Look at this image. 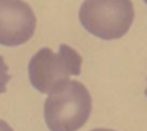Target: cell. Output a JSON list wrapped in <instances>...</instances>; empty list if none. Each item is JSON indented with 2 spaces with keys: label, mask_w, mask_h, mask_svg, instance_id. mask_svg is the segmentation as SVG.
<instances>
[{
  "label": "cell",
  "mask_w": 147,
  "mask_h": 131,
  "mask_svg": "<svg viewBox=\"0 0 147 131\" xmlns=\"http://www.w3.org/2000/svg\"><path fill=\"white\" fill-rule=\"evenodd\" d=\"M92 112V96L79 81H67L45 101V122L51 131H78Z\"/></svg>",
  "instance_id": "cell-1"
},
{
  "label": "cell",
  "mask_w": 147,
  "mask_h": 131,
  "mask_svg": "<svg viewBox=\"0 0 147 131\" xmlns=\"http://www.w3.org/2000/svg\"><path fill=\"white\" fill-rule=\"evenodd\" d=\"M82 57L68 44H60L57 52L43 48L29 62L30 84L41 93H49L81 73Z\"/></svg>",
  "instance_id": "cell-2"
},
{
  "label": "cell",
  "mask_w": 147,
  "mask_h": 131,
  "mask_svg": "<svg viewBox=\"0 0 147 131\" xmlns=\"http://www.w3.org/2000/svg\"><path fill=\"white\" fill-rule=\"evenodd\" d=\"M134 19L131 0H84L79 21L89 33L101 40L122 38Z\"/></svg>",
  "instance_id": "cell-3"
},
{
  "label": "cell",
  "mask_w": 147,
  "mask_h": 131,
  "mask_svg": "<svg viewBox=\"0 0 147 131\" xmlns=\"http://www.w3.org/2000/svg\"><path fill=\"white\" fill-rule=\"evenodd\" d=\"M36 17L24 0H0V44L19 46L35 33Z\"/></svg>",
  "instance_id": "cell-4"
},
{
  "label": "cell",
  "mask_w": 147,
  "mask_h": 131,
  "mask_svg": "<svg viewBox=\"0 0 147 131\" xmlns=\"http://www.w3.org/2000/svg\"><path fill=\"white\" fill-rule=\"evenodd\" d=\"M10 81V74H8V67L5 63L3 57L0 55V93L7 92V84Z\"/></svg>",
  "instance_id": "cell-5"
},
{
  "label": "cell",
  "mask_w": 147,
  "mask_h": 131,
  "mask_svg": "<svg viewBox=\"0 0 147 131\" xmlns=\"http://www.w3.org/2000/svg\"><path fill=\"white\" fill-rule=\"evenodd\" d=\"M0 131H13V128H11L5 120H2V118H0Z\"/></svg>",
  "instance_id": "cell-6"
},
{
  "label": "cell",
  "mask_w": 147,
  "mask_h": 131,
  "mask_svg": "<svg viewBox=\"0 0 147 131\" xmlns=\"http://www.w3.org/2000/svg\"><path fill=\"white\" fill-rule=\"evenodd\" d=\"M92 131H114V130H109V128H95Z\"/></svg>",
  "instance_id": "cell-7"
},
{
  "label": "cell",
  "mask_w": 147,
  "mask_h": 131,
  "mask_svg": "<svg viewBox=\"0 0 147 131\" xmlns=\"http://www.w3.org/2000/svg\"><path fill=\"white\" fill-rule=\"evenodd\" d=\"M144 93H146V96H147V87H146V92H144Z\"/></svg>",
  "instance_id": "cell-8"
},
{
  "label": "cell",
  "mask_w": 147,
  "mask_h": 131,
  "mask_svg": "<svg viewBox=\"0 0 147 131\" xmlns=\"http://www.w3.org/2000/svg\"><path fill=\"white\" fill-rule=\"evenodd\" d=\"M144 2H146V3H147V0H144Z\"/></svg>",
  "instance_id": "cell-9"
}]
</instances>
